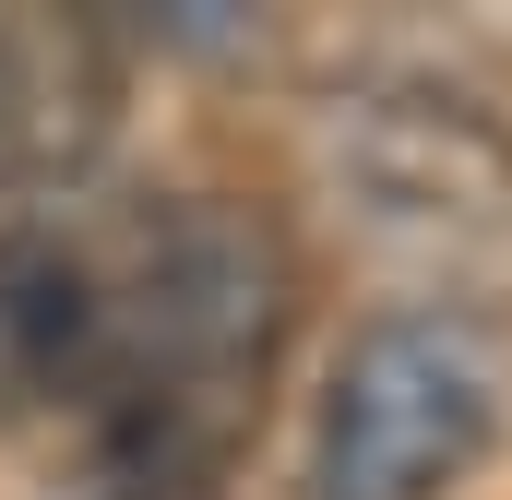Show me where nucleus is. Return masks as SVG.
Returning a JSON list of instances; mask_svg holds the SVG:
<instances>
[{
    "instance_id": "f257e3e1",
    "label": "nucleus",
    "mask_w": 512,
    "mask_h": 500,
    "mask_svg": "<svg viewBox=\"0 0 512 500\" xmlns=\"http://www.w3.org/2000/svg\"><path fill=\"white\" fill-rule=\"evenodd\" d=\"M96 334H84V405L96 477H227L262 370L286 346V239L251 203L179 191L131 227H84Z\"/></svg>"
},
{
    "instance_id": "f03ea898",
    "label": "nucleus",
    "mask_w": 512,
    "mask_h": 500,
    "mask_svg": "<svg viewBox=\"0 0 512 500\" xmlns=\"http://www.w3.org/2000/svg\"><path fill=\"white\" fill-rule=\"evenodd\" d=\"M310 167H322L334 215L382 250L393 274L429 286V310H441V286H453V310L512 286V131L465 84L382 72V84L322 96Z\"/></svg>"
},
{
    "instance_id": "7ed1b4c3",
    "label": "nucleus",
    "mask_w": 512,
    "mask_h": 500,
    "mask_svg": "<svg viewBox=\"0 0 512 500\" xmlns=\"http://www.w3.org/2000/svg\"><path fill=\"white\" fill-rule=\"evenodd\" d=\"M501 405H512V370L489 310H453V298L382 310L346 334V358L322 381L310 500H441L501 441Z\"/></svg>"
},
{
    "instance_id": "20e7f679",
    "label": "nucleus",
    "mask_w": 512,
    "mask_h": 500,
    "mask_svg": "<svg viewBox=\"0 0 512 500\" xmlns=\"http://www.w3.org/2000/svg\"><path fill=\"white\" fill-rule=\"evenodd\" d=\"M120 108V60L96 24L60 12H0V191H48L72 179Z\"/></svg>"
},
{
    "instance_id": "39448f33",
    "label": "nucleus",
    "mask_w": 512,
    "mask_h": 500,
    "mask_svg": "<svg viewBox=\"0 0 512 500\" xmlns=\"http://www.w3.org/2000/svg\"><path fill=\"white\" fill-rule=\"evenodd\" d=\"M96 500H215V477H96Z\"/></svg>"
}]
</instances>
